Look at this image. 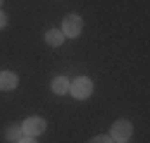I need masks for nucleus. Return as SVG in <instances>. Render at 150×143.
Returning a JSON list of instances; mask_svg holds the SVG:
<instances>
[{
    "mask_svg": "<svg viewBox=\"0 0 150 143\" xmlns=\"http://www.w3.org/2000/svg\"><path fill=\"white\" fill-rule=\"evenodd\" d=\"M83 31V22L79 14H67L64 22H62V33L69 36V38H76V36Z\"/></svg>",
    "mask_w": 150,
    "mask_h": 143,
    "instance_id": "obj_3",
    "label": "nucleus"
},
{
    "mask_svg": "<svg viewBox=\"0 0 150 143\" xmlns=\"http://www.w3.org/2000/svg\"><path fill=\"white\" fill-rule=\"evenodd\" d=\"M0 10H3V0H0Z\"/></svg>",
    "mask_w": 150,
    "mask_h": 143,
    "instance_id": "obj_12",
    "label": "nucleus"
},
{
    "mask_svg": "<svg viewBox=\"0 0 150 143\" xmlns=\"http://www.w3.org/2000/svg\"><path fill=\"white\" fill-rule=\"evenodd\" d=\"M22 129H24V134L26 136H41L43 131H45V119L43 117H29V119H24V124H22Z\"/></svg>",
    "mask_w": 150,
    "mask_h": 143,
    "instance_id": "obj_4",
    "label": "nucleus"
},
{
    "mask_svg": "<svg viewBox=\"0 0 150 143\" xmlns=\"http://www.w3.org/2000/svg\"><path fill=\"white\" fill-rule=\"evenodd\" d=\"M91 143H115L110 136H96V138H91Z\"/></svg>",
    "mask_w": 150,
    "mask_h": 143,
    "instance_id": "obj_9",
    "label": "nucleus"
},
{
    "mask_svg": "<svg viewBox=\"0 0 150 143\" xmlns=\"http://www.w3.org/2000/svg\"><path fill=\"white\" fill-rule=\"evenodd\" d=\"M3 26H7V17H5L3 12H0V29H3Z\"/></svg>",
    "mask_w": 150,
    "mask_h": 143,
    "instance_id": "obj_11",
    "label": "nucleus"
},
{
    "mask_svg": "<svg viewBox=\"0 0 150 143\" xmlns=\"http://www.w3.org/2000/svg\"><path fill=\"white\" fill-rule=\"evenodd\" d=\"M19 138H24V129H22V124H12V127L7 129V141H10V143H17Z\"/></svg>",
    "mask_w": 150,
    "mask_h": 143,
    "instance_id": "obj_8",
    "label": "nucleus"
},
{
    "mask_svg": "<svg viewBox=\"0 0 150 143\" xmlns=\"http://www.w3.org/2000/svg\"><path fill=\"white\" fill-rule=\"evenodd\" d=\"M19 79L14 72H0V91H14Z\"/></svg>",
    "mask_w": 150,
    "mask_h": 143,
    "instance_id": "obj_5",
    "label": "nucleus"
},
{
    "mask_svg": "<svg viewBox=\"0 0 150 143\" xmlns=\"http://www.w3.org/2000/svg\"><path fill=\"white\" fill-rule=\"evenodd\" d=\"M52 93H57V96H64V93H69V81H67L64 76L52 79Z\"/></svg>",
    "mask_w": 150,
    "mask_h": 143,
    "instance_id": "obj_7",
    "label": "nucleus"
},
{
    "mask_svg": "<svg viewBox=\"0 0 150 143\" xmlns=\"http://www.w3.org/2000/svg\"><path fill=\"white\" fill-rule=\"evenodd\" d=\"M62 41H64V33H62L60 29H50V31L45 33V43H48V45H52V48H60V45H62Z\"/></svg>",
    "mask_w": 150,
    "mask_h": 143,
    "instance_id": "obj_6",
    "label": "nucleus"
},
{
    "mask_svg": "<svg viewBox=\"0 0 150 143\" xmlns=\"http://www.w3.org/2000/svg\"><path fill=\"white\" fill-rule=\"evenodd\" d=\"M17 143H36V138H33V136H26V138H19Z\"/></svg>",
    "mask_w": 150,
    "mask_h": 143,
    "instance_id": "obj_10",
    "label": "nucleus"
},
{
    "mask_svg": "<svg viewBox=\"0 0 150 143\" xmlns=\"http://www.w3.org/2000/svg\"><path fill=\"white\" fill-rule=\"evenodd\" d=\"M69 93L76 98V100L88 98V96L93 93V81H91L88 76H79L76 81H71V84H69Z\"/></svg>",
    "mask_w": 150,
    "mask_h": 143,
    "instance_id": "obj_2",
    "label": "nucleus"
},
{
    "mask_svg": "<svg viewBox=\"0 0 150 143\" xmlns=\"http://www.w3.org/2000/svg\"><path fill=\"white\" fill-rule=\"evenodd\" d=\"M131 131H134V127H131L129 119H117L112 124V129H110V138L115 143H126L131 138Z\"/></svg>",
    "mask_w": 150,
    "mask_h": 143,
    "instance_id": "obj_1",
    "label": "nucleus"
}]
</instances>
